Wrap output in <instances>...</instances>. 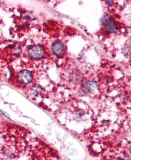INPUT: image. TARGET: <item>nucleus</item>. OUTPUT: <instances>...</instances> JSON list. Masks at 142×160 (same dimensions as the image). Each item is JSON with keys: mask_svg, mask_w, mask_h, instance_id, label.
I'll return each mask as SVG.
<instances>
[{"mask_svg": "<svg viewBox=\"0 0 142 160\" xmlns=\"http://www.w3.org/2000/svg\"><path fill=\"white\" fill-rule=\"evenodd\" d=\"M29 54L33 58L39 59L44 55V51L40 46H34L29 50Z\"/></svg>", "mask_w": 142, "mask_h": 160, "instance_id": "f257e3e1", "label": "nucleus"}, {"mask_svg": "<svg viewBox=\"0 0 142 160\" xmlns=\"http://www.w3.org/2000/svg\"><path fill=\"white\" fill-rule=\"evenodd\" d=\"M19 78L22 83L28 84L31 82L32 80V75L31 73L29 71L24 70L19 73Z\"/></svg>", "mask_w": 142, "mask_h": 160, "instance_id": "f03ea898", "label": "nucleus"}, {"mask_svg": "<svg viewBox=\"0 0 142 160\" xmlns=\"http://www.w3.org/2000/svg\"><path fill=\"white\" fill-rule=\"evenodd\" d=\"M52 51L55 55L59 56L62 53L63 46L60 42H56L52 46Z\"/></svg>", "mask_w": 142, "mask_h": 160, "instance_id": "7ed1b4c3", "label": "nucleus"}, {"mask_svg": "<svg viewBox=\"0 0 142 160\" xmlns=\"http://www.w3.org/2000/svg\"><path fill=\"white\" fill-rule=\"evenodd\" d=\"M107 29L109 31H113L115 29V25L112 22H110L107 26Z\"/></svg>", "mask_w": 142, "mask_h": 160, "instance_id": "20e7f679", "label": "nucleus"}, {"mask_svg": "<svg viewBox=\"0 0 142 160\" xmlns=\"http://www.w3.org/2000/svg\"><path fill=\"white\" fill-rule=\"evenodd\" d=\"M106 2H107V3L110 4V5H111L112 4V1H106Z\"/></svg>", "mask_w": 142, "mask_h": 160, "instance_id": "39448f33", "label": "nucleus"}]
</instances>
